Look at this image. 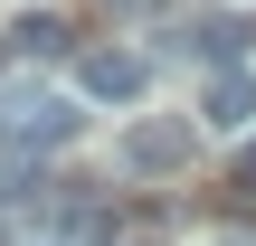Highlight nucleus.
Wrapping results in <instances>:
<instances>
[{"instance_id": "obj_2", "label": "nucleus", "mask_w": 256, "mask_h": 246, "mask_svg": "<svg viewBox=\"0 0 256 246\" xmlns=\"http://www.w3.org/2000/svg\"><path fill=\"white\" fill-rule=\"evenodd\" d=\"M142 85H152V57L142 47H86L76 57V95L86 104H142Z\"/></svg>"}, {"instance_id": "obj_6", "label": "nucleus", "mask_w": 256, "mask_h": 246, "mask_svg": "<svg viewBox=\"0 0 256 246\" xmlns=\"http://www.w3.org/2000/svg\"><path fill=\"white\" fill-rule=\"evenodd\" d=\"M10 57H66V19H48V9H28V19L10 28Z\"/></svg>"}, {"instance_id": "obj_8", "label": "nucleus", "mask_w": 256, "mask_h": 246, "mask_svg": "<svg viewBox=\"0 0 256 246\" xmlns=\"http://www.w3.org/2000/svg\"><path fill=\"white\" fill-rule=\"evenodd\" d=\"M104 9H124V19H142V9H162V0H104Z\"/></svg>"}, {"instance_id": "obj_9", "label": "nucleus", "mask_w": 256, "mask_h": 246, "mask_svg": "<svg viewBox=\"0 0 256 246\" xmlns=\"http://www.w3.org/2000/svg\"><path fill=\"white\" fill-rule=\"evenodd\" d=\"M228 246H256V237H228Z\"/></svg>"}, {"instance_id": "obj_7", "label": "nucleus", "mask_w": 256, "mask_h": 246, "mask_svg": "<svg viewBox=\"0 0 256 246\" xmlns=\"http://www.w3.org/2000/svg\"><path fill=\"white\" fill-rule=\"evenodd\" d=\"M238 199H256V142L238 152Z\"/></svg>"}, {"instance_id": "obj_5", "label": "nucleus", "mask_w": 256, "mask_h": 246, "mask_svg": "<svg viewBox=\"0 0 256 246\" xmlns=\"http://www.w3.org/2000/svg\"><path fill=\"white\" fill-rule=\"evenodd\" d=\"M180 161H190V123L162 114V123H133L124 133V171H180Z\"/></svg>"}, {"instance_id": "obj_3", "label": "nucleus", "mask_w": 256, "mask_h": 246, "mask_svg": "<svg viewBox=\"0 0 256 246\" xmlns=\"http://www.w3.org/2000/svg\"><path fill=\"white\" fill-rule=\"evenodd\" d=\"M200 123H209V133H247V123H256V76H247V66H209Z\"/></svg>"}, {"instance_id": "obj_1", "label": "nucleus", "mask_w": 256, "mask_h": 246, "mask_svg": "<svg viewBox=\"0 0 256 246\" xmlns=\"http://www.w3.org/2000/svg\"><path fill=\"white\" fill-rule=\"evenodd\" d=\"M76 133V104L66 95H48V85H10L0 95V142L10 152H57Z\"/></svg>"}, {"instance_id": "obj_10", "label": "nucleus", "mask_w": 256, "mask_h": 246, "mask_svg": "<svg viewBox=\"0 0 256 246\" xmlns=\"http://www.w3.org/2000/svg\"><path fill=\"white\" fill-rule=\"evenodd\" d=\"M28 246H48V237H28Z\"/></svg>"}, {"instance_id": "obj_4", "label": "nucleus", "mask_w": 256, "mask_h": 246, "mask_svg": "<svg viewBox=\"0 0 256 246\" xmlns=\"http://www.w3.org/2000/svg\"><path fill=\"white\" fill-rule=\"evenodd\" d=\"M247 19L238 9H209V19H190V28H171V47H190V57H209V66H247Z\"/></svg>"}]
</instances>
